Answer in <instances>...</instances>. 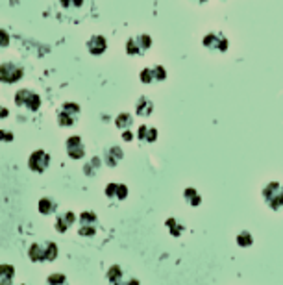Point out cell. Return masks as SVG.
I'll list each match as a JSON object with an SVG mask.
<instances>
[{
    "label": "cell",
    "mask_w": 283,
    "mask_h": 285,
    "mask_svg": "<svg viewBox=\"0 0 283 285\" xmlns=\"http://www.w3.org/2000/svg\"><path fill=\"white\" fill-rule=\"evenodd\" d=\"M152 69H154L155 82H163V80H167V71H165L163 65H155V67H152Z\"/></svg>",
    "instance_id": "cell-28"
},
{
    "label": "cell",
    "mask_w": 283,
    "mask_h": 285,
    "mask_svg": "<svg viewBox=\"0 0 283 285\" xmlns=\"http://www.w3.org/2000/svg\"><path fill=\"white\" fill-rule=\"evenodd\" d=\"M235 243H237V247H241V248H250L254 245V237H252V233L248 230H243L237 233Z\"/></svg>",
    "instance_id": "cell-22"
},
{
    "label": "cell",
    "mask_w": 283,
    "mask_h": 285,
    "mask_svg": "<svg viewBox=\"0 0 283 285\" xmlns=\"http://www.w3.org/2000/svg\"><path fill=\"white\" fill-rule=\"evenodd\" d=\"M108 282H110V285H120L126 278H124V272H122V267L120 265H111L110 268H108Z\"/></svg>",
    "instance_id": "cell-15"
},
{
    "label": "cell",
    "mask_w": 283,
    "mask_h": 285,
    "mask_svg": "<svg viewBox=\"0 0 283 285\" xmlns=\"http://www.w3.org/2000/svg\"><path fill=\"white\" fill-rule=\"evenodd\" d=\"M76 119H78L76 115L69 113V111L63 110V108L57 111V124H59L61 128H71L74 122H76Z\"/></svg>",
    "instance_id": "cell-16"
},
{
    "label": "cell",
    "mask_w": 283,
    "mask_h": 285,
    "mask_svg": "<svg viewBox=\"0 0 283 285\" xmlns=\"http://www.w3.org/2000/svg\"><path fill=\"white\" fill-rule=\"evenodd\" d=\"M22 76H24V69L20 65L11 63V61H6V63L0 65V82L2 83H15Z\"/></svg>",
    "instance_id": "cell-6"
},
{
    "label": "cell",
    "mask_w": 283,
    "mask_h": 285,
    "mask_svg": "<svg viewBox=\"0 0 283 285\" xmlns=\"http://www.w3.org/2000/svg\"><path fill=\"white\" fill-rule=\"evenodd\" d=\"M100 165H102L100 157H91V159H89V163L83 167V172H85L87 176H93L96 171H98V167Z\"/></svg>",
    "instance_id": "cell-24"
},
{
    "label": "cell",
    "mask_w": 283,
    "mask_h": 285,
    "mask_svg": "<svg viewBox=\"0 0 283 285\" xmlns=\"http://www.w3.org/2000/svg\"><path fill=\"white\" fill-rule=\"evenodd\" d=\"M46 282H48V285H65L67 284V278H65V274H61V272H52Z\"/></svg>",
    "instance_id": "cell-26"
},
{
    "label": "cell",
    "mask_w": 283,
    "mask_h": 285,
    "mask_svg": "<svg viewBox=\"0 0 283 285\" xmlns=\"http://www.w3.org/2000/svg\"><path fill=\"white\" fill-rule=\"evenodd\" d=\"M67 154L73 159H82L85 156V145L82 143L80 135H71L67 139Z\"/></svg>",
    "instance_id": "cell-8"
},
{
    "label": "cell",
    "mask_w": 283,
    "mask_h": 285,
    "mask_svg": "<svg viewBox=\"0 0 283 285\" xmlns=\"http://www.w3.org/2000/svg\"><path fill=\"white\" fill-rule=\"evenodd\" d=\"M122 139H124V141H132V139H133V132H132V130H124V132H122Z\"/></svg>",
    "instance_id": "cell-32"
},
{
    "label": "cell",
    "mask_w": 283,
    "mask_h": 285,
    "mask_svg": "<svg viewBox=\"0 0 283 285\" xmlns=\"http://www.w3.org/2000/svg\"><path fill=\"white\" fill-rule=\"evenodd\" d=\"M122 156H124V152H122V148L120 147H110L104 152V159H102V161L113 169V167H117L120 163Z\"/></svg>",
    "instance_id": "cell-11"
},
{
    "label": "cell",
    "mask_w": 283,
    "mask_h": 285,
    "mask_svg": "<svg viewBox=\"0 0 283 285\" xmlns=\"http://www.w3.org/2000/svg\"><path fill=\"white\" fill-rule=\"evenodd\" d=\"M137 43H139V46H141V50L146 52V50L152 46V37L148 36V34H143V36L137 37Z\"/></svg>",
    "instance_id": "cell-27"
},
{
    "label": "cell",
    "mask_w": 283,
    "mask_h": 285,
    "mask_svg": "<svg viewBox=\"0 0 283 285\" xmlns=\"http://www.w3.org/2000/svg\"><path fill=\"white\" fill-rule=\"evenodd\" d=\"M261 194H263V200H265V204L270 209L278 211V209L283 208V184H280V182H268L263 187Z\"/></svg>",
    "instance_id": "cell-2"
},
{
    "label": "cell",
    "mask_w": 283,
    "mask_h": 285,
    "mask_svg": "<svg viewBox=\"0 0 283 285\" xmlns=\"http://www.w3.org/2000/svg\"><path fill=\"white\" fill-rule=\"evenodd\" d=\"M165 226H167V230H169V233H170V235H174V237L182 235V231H185V226H183V224H182L180 221H178V219H174V217H170V219H167V222H165Z\"/></svg>",
    "instance_id": "cell-21"
},
{
    "label": "cell",
    "mask_w": 283,
    "mask_h": 285,
    "mask_svg": "<svg viewBox=\"0 0 283 285\" xmlns=\"http://www.w3.org/2000/svg\"><path fill=\"white\" fill-rule=\"evenodd\" d=\"M15 104L19 108H26L28 111H37L41 108V96L30 89H19L15 93Z\"/></svg>",
    "instance_id": "cell-3"
},
{
    "label": "cell",
    "mask_w": 283,
    "mask_h": 285,
    "mask_svg": "<svg viewBox=\"0 0 283 285\" xmlns=\"http://www.w3.org/2000/svg\"><path fill=\"white\" fill-rule=\"evenodd\" d=\"M198 2H208V0H198Z\"/></svg>",
    "instance_id": "cell-37"
},
{
    "label": "cell",
    "mask_w": 283,
    "mask_h": 285,
    "mask_svg": "<svg viewBox=\"0 0 283 285\" xmlns=\"http://www.w3.org/2000/svg\"><path fill=\"white\" fill-rule=\"evenodd\" d=\"M106 196L110 200H124L128 196V187L124 184H108L106 185Z\"/></svg>",
    "instance_id": "cell-10"
},
{
    "label": "cell",
    "mask_w": 283,
    "mask_h": 285,
    "mask_svg": "<svg viewBox=\"0 0 283 285\" xmlns=\"http://www.w3.org/2000/svg\"><path fill=\"white\" fill-rule=\"evenodd\" d=\"M78 221H80V230H78V233H80L82 237H93V235L96 233L98 217H96V213L94 211H82L80 213V217H78Z\"/></svg>",
    "instance_id": "cell-4"
},
{
    "label": "cell",
    "mask_w": 283,
    "mask_h": 285,
    "mask_svg": "<svg viewBox=\"0 0 283 285\" xmlns=\"http://www.w3.org/2000/svg\"><path fill=\"white\" fill-rule=\"evenodd\" d=\"M202 45L206 46L211 52H226L228 50V39L224 37V34H219V32H209L202 37Z\"/></svg>",
    "instance_id": "cell-5"
},
{
    "label": "cell",
    "mask_w": 283,
    "mask_h": 285,
    "mask_svg": "<svg viewBox=\"0 0 283 285\" xmlns=\"http://www.w3.org/2000/svg\"><path fill=\"white\" fill-rule=\"evenodd\" d=\"M61 108H63V110H67L69 113H73V115H76V117L80 115V106H78L76 102H65V104L61 106Z\"/></svg>",
    "instance_id": "cell-29"
},
{
    "label": "cell",
    "mask_w": 283,
    "mask_h": 285,
    "mask_svg": "<svg viewBox=\"0 0 283 285\" xmlns=\"http://www.w3.org/2000/svg\"><path fill=\"white\" fill-rule=\"evenodd\" d=\"M83 4V0H73V8H80Z\"/></svg>",
    "instance_id": "cell-36"
},
{
    "label": "cell",
    "mask_w": 283,
    "mask_h": 285,
    "mask_svg": "<svg viewBox=\"0 0 283 285\" xmlns=\"http://www.w3.org/2000/svg\"><path fill=\"white\" fill-rule=\"evenodd\" d=\"M183 198L187 200V204L189 206H192V208H198L202 204V194L194 189V187H187L185 191H183Z\"/></svg>",
    "instance_id": "cell-17"
},
{
    "label": "cell",
    "mask_w": 283,
    "mask_h": 285,
    "mask_svg": "<svg viewBox=\"0 0 283 285\" xmlns=\"http://www.w3.org/2000/svg\"><path fill=\"white\" fill-rule=\"evenodd\" d=\"M13 132H8V130H0V143H11L13 141Z\"/></svg>",
    "instance_id": "cell-31"
},
{
    "label": "cell",
    "mask_w": 283,
    "mask_h": 285,
    "mask_svg": "<svg viewBox=\"0 0 283 285\" xmlns=\"http://www.w3.org/2000/svg\"><path fill=\"white\" fill-rule=\"evenodd\" d=\"M9 43H11V37H9V34L6 32V30H2V28H0V48H6V46H9Z\"/></svg>",
    "instance_id": "cell-30"
},
{
    "label": "cell",
    "mask_w": 283,
    "mask_h": 285,
    "mask_svg": "<svg viewBox=\"0 0 283 285\" xmlns=\"http://www.w3.org/2000/svg\"><path fill=\"white\" fill-rule=\"evenodd\" d=\"M8 117H9V110L4 108V106H0V119H8Z\"/></svg>",
    "instance_id": "cell-33"
},
{
    "label": "cell",
    "mask_w": 283,
    "mask_h": 285,
    "mask_svg": "<svg viewBox=\"0 0 283 285\" xmlns=\"http://www.w3.org/2000/svg\"><path fill=\"white\" fill-rule=\"evenodd\" d=\"M28 258L32 259L34 263H41V261L50 263V261H54V259L57 258V245L50 243V241H46L43 245L34 243V245L28 248Z\"/></svg>",
    "instance_id": "cell-1"
},
{
    "label": "cell",
    "mask_w": 283,
    "mask_h": 285,
    "mask_svg": "<svg viewBox=\"0 0 283 285\" xmlns=\"http://www.w3.org/2000/svg\"><path fill=\"white\" fill-rule=\"evenodd\" d=\"M15 276V268L11 265L2 263L0 265V285H11V280Z\"/></svg>",
    "instance_id": "cell-20"
},
{
    "label": "cell",
    "mask_w": 283,
    "mask_h": 285,
    "mask_svg": "<svg viewBox=\"0 0 283 285\" xmlns=\"http://www.w3.org/2000/svg\"><path fill=\"white\" fill-rule=\"evenodd\" d=\"M135 111H137V115L141 117H150L152 113H154V102L150 100L148 96H141L135 104Z\"/></svg>",
    "instance_id": "cell-13"
},
{
    "label": "cell",
    "mask_w": 283,
    "mask_h": 285,
    "mask_svg": "<svg viewBox=\"0 0 283 285\" xmlns=\"http://www.w3.org/2000/svg\"><path fill=\"white\" fill-rule=\"evenodd\" d=\"M120 285H139V280L137 278H130V280H124Z\"/></svg>",
    "instance_id": "cell-34"
},
{
    "label": "cell",
    "mask_w": 283,
    "mask_h": 285,
    "mask_svg": "<svg viewBox=\"0 0 283 285\" xmlns=\"http://www.w3.org/2000/svg\"><path fill=\"white\" fill-rule=\"evenodd\" d=\"M126 54L128 56H141L143 54V50H141V46L137 43V37H132L126 41Z\"/></svg>",
    "instance_id": "cell-23"
},
{
    "label": "cell",
    "mask_w": 283,
    "mask_h": 285,
    "mask_svg": "<svg viewBox=\"0 0 283 285\" xmlns=\"http://www.w3.org/2000/svg\"><path fill=\"white\" fill-rule=\"evenodd\" d=\"M37 209H39L41 215H52L57 209V204L52 198H41L39 204H37Z\"/></svg>",
    "instance_id": "cell-19"
},
{
    "label": "cell",
    "mask_w": 283,
    "mask_h": 285,
    "mask_svg": "<svg viewBox=\"0 0 283 285\" xmlns=\"http://www.w3.org/2000/svg\"><path fill=\"white\" fill-rule=\"evenodd\" d=\"M139 78H141V82L146 83V85L154 83V82H155L154 69H143V71H141V74H139Z\"/></svg>",
    "instance_id": "cell-25"
},
{
    "label": "cell",
    "mask_w": 283,
    "mask_h": 285,
    "mask_svg": "<svg viewBox=\"0 0 283 285\" xmlns=\"http://www.w3.org/2000/svg\"><path fill=\"white\" fill-rule=\"evenodd\" d=\"M137 139L139 141H143V143H154L155 139H157V130L154 126H139L137 130Z\"/></svg>",
    "instance_id": "cell-14"
},
{
    "label": "cell",
    "mask_w": 283,
    "mask_h": 285,
    "mask_svg": "<svg viewBox=\"0 0 283 285\" xmlns=\"http://www.w3.org/2000/svg\"><path fill=\"white\" fill-rule=\"evenodd\" d=\"M78 221V217L74 215L73 211H67V213H63V215H59L57 219H56V230L59 231V233H65V231L69 230L71 226H73L74 222Z\"/></svg>",
    "instance_id": "cell-12"
},
{
    "label": "cell",
    "mask_w": 283,
    "mask_h": 285,
    "mask_svg": "<svg viewBox=\"0 0 283 285\" xmlns=\"http://www.w3.org/2000/svg\"><path fill=\"white\" fill-rule=\"evenodd\" d=\"M87 50L91 56H102L106 50H108V41L104 36H93L89 41H87Z\"/></svg>",
    "instance_id": "cell-9"
},
{
    "label": "cell",
    "mask_w": 283,
    "mask_h": 285,
    "mask_svg": "<svg viewBox=\"0 0 283 285\" xmlns=\"http://www.w3.org/2000/svg\"><path fill=\"white\" fill-rule=\"evenodd\" d=\"M115 126L120 130V132H124V130H130L133 126V117L130 115V113H119L117 115V119H115Z\"/></svg>",
    "instance_id": "cell-18"
},
{
    "label": "cell",
    "mask_w": 283,
    "mask_h": 285,
    "mask_svg": "<svg viewBox=\"0 0 283 285\" xmlns=\"http://www.w3.org/2000/svg\"><path fill=\"white\" fill-rule=\"evenodd\" d=\"M59 4L63 6L65 9H71L73 8V0H59Z\"/></svg>",
    "instance_id": "cell-35"
},
{
    "label": "cell",
    "mask_w": 283,
    "mask_h": 285,
    "mask_svg": "<svg viewBox=\"0 0 283 285\" xmlns=\"http://www.w3.org/2000/svg\"><path fill=\"white\" fill-rule=\"evenodd\" d=\"M50 165V156L46 154L45 150H34L30 157H28V167L34 171V172H39L43 174L46 169Z\"/></svg>",
    "instance_id": "cell-7"
}]
</instances>
